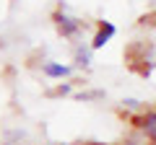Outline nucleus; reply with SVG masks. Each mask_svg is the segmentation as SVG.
Returning <instances> with one entry per match:
<instances>
[{"label": "nucleus", "mask_w": 156, "mask_h": 145, "mask_svg": "<svg viewBox=\"0 0 156 145\" xmlns=\"http://www.w3.org/2000/svg\"><path fill=\"white\" fill-rule=\"evenodd\" d=\"M73 93V83H60L57 88L47 91V96H70Z\"/></svg>", "instance_id": "8"}, {"label": "nucleus", "mask_w": 156, "mask_h": 145, "mask_svg": "<svg viewBox=\"0 0 156 145\" xmlns=\"http://www.w3.org/2000/svg\"><path fill=\"white\" fill-rule=\"evenodd\" d=\"M78 101H101L104 99V91H83V93H76Z\"/></svg>", "instance_id": "7"}, {"label": "nucleus", "mask_w": 156, "mask_h": 145, "mask_svg": "<svg viewBox=\"0 0 156 145\" xmlns=\"http://www.w3.org/2000/svg\"><path fill=\"white\" fill-rule=\"evenodd\" d=\"M130 119H133L135 130L146 137V143L156 145V109H146L143 114H135V117H130Z\"/></svg>", "instance_id": "2"}, {"label": "nucleus", "mask_w": 156, "mask_h": 145, "mask_svg": "<svg viewBox=\"0 0 156 145\" xmlns=\"http://www.w3.org/2000/svg\"><path fill=\"white\" fill-rule=\"evenodd\" d=\"M42 72L47 78H68L73 72V65H62V62H42Z\"/></svg>", "instance_id": "4"}, {"label": "nucleus", "mask_w": 156, "mask_h": 145, "mask_svg": "<svg viewBox=\"0 0 156 145\" xmlns=\"http://www.w3.org/2000/svg\"><path fill=\"white\" fill-rule=\"evenodd\" d=\"M120 109H122V112H130L135 117V114H143L146 112V104L138 101V99H122V101H120Z\"/></svg>", "instance_id": "6"}, {"label": "nucleus", "mask_w": 156, "mask_h": 145, "mask_svg": "<svg viewBox=\"0 0 156 145\" xmlns=\"http://www.w3.org/2000/svg\"><path fill=\"white\" fill-rule=\"evenodd\" d=\"M115 34H117V26L112 21H99L96 34H94V39H91V49H101V47H107V42H109Z\"/></svg>", "instance_id": "3"}, {"label": "nucleus", "mask_w": 156, "mask_h": 145, "mask_svg": "<svg viewBox=\"0 0 156 145\" xmlns=\"http://www.w3.org/2000/svg\"><path fill=\"white\" fill-rule=\"evenodd\" d=\"M83 145H101V143H83Z\"/></svg>", "instance_id": "9"}, {"label": "nucleus", "mask_w": 156, "mask_h": 145, "mask_svg": "<svg viewBox=\"0 0 156 145\" xmlns=\"http://www.w3.org/2000/svg\"><path fill=\"white\" fill-rule=\"evenodd\" d=\"M52 21H55L57 34H60L62 39H76L78 34H81V29H83V23L78 21V18L68 16V13L62 11V8H57V11L52 13Z\"/></svg>", "instance_id": "1"}, {"label": "nucleus", "mask_w": 156, "mask_h": 145, "mask_svg": "<svg viewBox=\"0 0 156 145\" xmlns=\"http://www.w3.org/2000/svg\"><path fill=\"white\" fill-rule=\"evenodd\" d=\"M91 55H94L91 44H89V47L78 44V47H76V55H73V62H76V67H89V65H91Z\"/></svg>", "instance_id": "5"}]
</instances>
